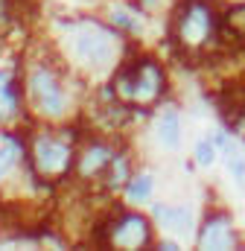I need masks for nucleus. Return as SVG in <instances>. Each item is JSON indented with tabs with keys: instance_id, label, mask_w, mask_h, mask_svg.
I'll use <instances>...</instances> for the list:
<instances>
[{
	"instance_id": "obj_1",
	"label": "nucleus",
	"mask_w": 245,
	"mask_h": 251,
	"mask_svg": "<svg viewBox=\"0 0 245 251\" xmlns=\"http://www.w3.org/2000/svg\"><path fill=\"white\" fill-rule=\"evenodd\" d=\"M67 29H70L73 56H76V62L82 64V67H88V70H105V67L120 62L122 44L114 29L102 26L94 18H82V21L70 24Z\"/></svg>"
},
{
	"instance_id": "obj_2",
	"label": "nucleus",
	"mask_w": 245,
	"mask_h": 251,
	"mask_svg": "<svg viewBox=\"0 0 245 251\" xmlns=\"http://www.w3.org/2000/svg\"><path fill=\"white\" fill-rule=\"evenodd\" d=\"M114 94L125 105H152L164 97L167 91V73L155 59H134L125 62L114 76Z\"/></svg>"
},
{
	"instance_id": "obj_3",
	"label": "nucleus",
	"mask_w": 245,
	"mask_h": 251,
	"mask_svg": "<svg viewBox=\"0 0 245 251\" xmlns=\"http://www.w3.org/2000/svg\"><path fill=\"white\" fill-rule=\"evenodd\" d=\"M26 94H29V105L38 117L44 120H64L70 111V97H67V85L59 76V70L53 64H35L26 76Z\"/></svg>"
},
{
	"instance_id": "obj_4",
	"label": "nucleus",
	"mask_w": 245,
	"mask_h": 251,
	"mask_svg": "<svg viewBox=\"0 0 245 251\" xmlns=\"http://www.w3.org/2000/svg\"><path fill=\"white\" fill-rule=\"evenodd\" d=\"M76 149L70 137H61L59 131H35L29 140V164L35 176L44 181H59L73 170Z\"/></svg>"
},
{
	"instance_id": "obj_5",
	"label": "nucleus",
	"mask_w": 245,
	"mask_h": 251,
	"mask_svg": "<svg viewBox=\"0 0 245 251\" xmlns=\"http://www.w3.org/2000/svg\"><path fill=\"white\" fill-rule=\"evenodd\" d=\"M99 240L114 249H146L152 243V225L140 213H120L99 228Z\"/></svg>"
},
{
	"instance_id": "obj_6",
	"label": "nucleus",
	"mask_w": 245,
	"mask_h": 251,
	"mask_svg": "<svg viewBox=\"0 0 245 251\" xmlns=\"http://www.w3.org/2000/svg\"><path fill=\"white\" fill-rule=\"evenodd\" d=\"M175 38L187 50H201L213 38V12H210V6L204 0H190L178 12Z\"/></svg>"
},
{
	"instance_id": "obj_7",
	"label": "nucleus",
	"mask_w": 245,
	"mask_h": 251,
	"mask_svg": "<svg viewBox=\"0 0 245 251\" xmlns=\"http://www.w3.org/2000/svg\"><path fill=\"white\" fill-rule=\"evenodd\" d=\"M114 146L105 143V140H88L82 143V149L76 152V161H73V170L79 178L91 181V178H102V173L108 170V164L114 161Z\"/></svg>"
},
{
	"instance_id": "obj_8",
	"label": "nucleus",
	"mask_w": 245,
	"mask_h": 251,
	"mask_svg": "<svg viewBox=\"0 0 245 251\" xmlns=\"http://www.w3.org/2000/svg\"><path fill=\"white\" fill-rule=\"evenodd\" d=\"M198 246L207 251H225V249H237V228H234V219L228 213H210L204 222H201V231H198Z\"/></svg>"
},
{
	"instance_id": "obj_9",
	"label": "nucleus",
	"mask_w": 245,
	"mask_h": 251,
	"mask_svg": "<svg viewBox=\"0 0 245 251\" xmlns=\"http://www.w3.org/2000/svg\"><path fill=\"white\" fill-rule=\"evenodd\" d=\"M21 117V91L12 70H0V126H12Z\"/></svg>"
},
{
	"instance_id": "obj_10",
	"label": "nucleus",
	"mask_w": 245,
	"mask_h": 251,
	"mask_svg": "<svg viewBox=\"0 0 245 251\" xmlns=\"http://www.w3.org/2000/svg\"><path fill=\"white\" fill-rule=\"evenodd\" d=\"M155 219L164 225V228H170L172 234H190L193 231V210L190 207H184V204H155Z\"/></svg>"
},
{
	"instance_id": "obj_11",
	"label": "nucleus",
	"mask_w": 245,
	"mask_h": 251,
	"mask_svg": "<svg viewBox=\"0 0 245 251\" xmlns=\"http://www.w3.org/2000/svg\"><path fill=\"white\" fill-rule=\"evenodd\" d=\"M155 134H158L161 146H167V149H175V146L181 143V117H178V111L167 108V111L158 117Z\"/></svg>"
},
{
	"instance_id": "obj_12",
	"label": "nucleus",
	"mask_w": 245,
	"mask_h": 251,
	"mask_svg": "<svg viewBox=\"0 0 245 251\" xmlns=\"http://www.w3.org/2000/svg\"><path fill=\"white\" fill-rule=\"evenodd\" d=\"M131 178V161L128 155H114V161L108 164V170L102 173V184L108 190H117V187H125V181Z\"/></svg>"
},
{
	"instance_id": "obj_13",
	"label": "nucleus",
	"mask_w": 245,
	"mask_h": 251,
	"mask_svg": "<svg viewBox=\"0 0 245 251\" xmlns=\"http://www.w3.org/2000/svg\"><path fill=\"white\" fill-rule=\"evenodd\" d=\"M108 21L122 29V32H128V35H143V21L137 18V15H131L128 9H122V6H114L111 12H108Z\"/></svg>"
},
{
	"instance_id": "obj_14",
	"label": "nucleus",
	"mask_w": 245,
	"mask_h": 251,
	"mask_svg": "<svg viewBox=\"0 0 245 251\" xmlns=\"http://www.w3.org/2000/svg\"><path fill=\"white\" fill-rule=\"evenodd\" d=\"M152 176H146V173H140V176H131L128 181H125V196L131 199V201H149V196H152Z\"/></svg>"
},
{
	"instance_id": "obj_15",
	"label": "nucleus",
	"mask_w": 245,
	"mask_h": 251,
	"mask_svg": "<svg viewBox=\"0 0 245 251\" xmlns=\"http://www.w3.org/2000/svg\"><path fill=\"white\" fill-rule=\"evenodd\" d=\"M225 29L237 38L245 41V0L243 3H234L228 12H225Z\"/></svg>"
},
{
	"instance_id": "obj_16",
	"label": "nucleus",
	"mask_w": 245,
	"mask_h": 251,
	"mask_svg": "<svg viewBox=\"0 0 245 251\" xmlns=\"http://www.w3.org/2000/svg\"><path fill=\"white\" fill-rule=\"evenodd\" d=\"M18 158H21V143L18 140H12V137H6L3 140V146H0V178L18 164Z\"/></svg>"
},
{
	"instance_id": "obj_17",
	"label": "nucleus",
	"mask_w": 245,
	"mask_h": 251,
	"mask_svg": "<svg viewBox=\"0 0 245 251\" xmlns=\"http://www.w3.org/2000/svg\"><path fill=\"white\" fill-rule=\"evenodd\" d=\"M216 161V143L213 140H198L196 143V164L198 167H210Z\"/></svg>"
},
{
	"instance_id": "obj_18",
	"label": "nucleus",
	"mask_w": 245,
	"mask_h": 251,
	"mask_svg": "<svg viewBox=\"0 0 245 251\" xmlns=\"http://www.w3.org/2000/svg\"><path fill=\"white\" fill-rule=\"evenodd\" d=\"M15 24V6L12 0H0V35Z\"/></svg>"
},
{
	"instance_id": "obj_19",
	"label": "nucleus",
	"mask_w": 245,
	"mask_h": 251,
	"mask_svg": "<svg viewBox=\"0 0 245 251\" xmlns=\"http://www.w3.org/2000/svg\"><path fill=\"white\" fill-rule=\"evenodd\" d=\"M170 0H140V6L143 9H149V12H158V9H164Z\"/></svg>"
},
{
	"instance_id": "obj_20",
	"label": "nucleus",
	"mask_w": 245,
	"mask_h": 251,
	"mask_svg": "<svg viewBox=\"0 0 245 251\" xmlns=\"http://www.w3.org/2000/svg\"><path fill=\"white\" fill-rule=\"evenodd\" d=\"M158 249H161V251H175L178 246H175V243H170V240H164V243H158Z\"/></svg>"
},
{
	"instance_id": "obj_21",
	"label": "nucleus",
	"mask_w": 245,
	"mask_h": 251,
	"mask_svg": "<svg viewBox=\"0 0 245 251\" xmlns=\"http://www.w3.org/2000/svg\"><path fill=\"white\" fill-rule=\"evenodd\" d=\"M234 3H243V0H234Z\"/></svg>"
},
{
	"instance_id": "obj_22",
	"label": "nucleus",
	"mask_w": 245,
	"mask_h": 251,
	"mask_svg": "<svg viewBox=\"0 0 245 251\" xmlns=\"http://www.w3.org/2000/svg\"><path fill=\"white\" fill-rule=\"evenodd\" d=\"M243 181H245V178H243Z\"/></svg>"
}]
</instances>
